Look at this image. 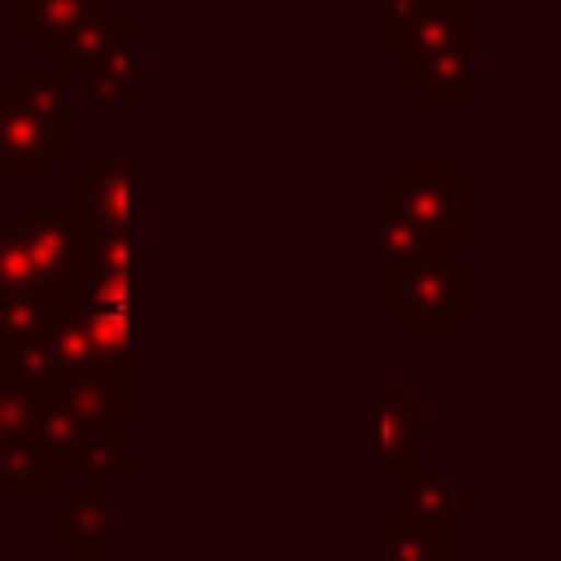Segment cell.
Here are the masks:
<instances>
[{"instance_id": "cell-11", "label": "cell", "mask_w": 561, "mask_h": 561, "mask_svg": "<svg viewBox=\"0 0 561 561\" xmlns=\"http://www.w3.org/2000/svg\"><path fill=\"white\" fill-rule=\"evenodd\" d=\"M35 444L45 454L49 473H84V448H89V424L69 409L65 389L59 385H39V424H35Z\"/></svg>"}, {"instance_id": "cell-12", "label": "cell", "mask_w": 561, "mask_h": 561, "mask_svg": "<svg viewBox=\"0 0 561 561\" xmlns=\"http://www.w3.org/2000/svg\"><path fill=\"white\" fill-rule=\"evenodd\" d=\"M379 561H454L448 523H428L414 513L379 517Z\"/></svg>"}, {"instance_id": "cell-15", "label": "cell", "mask_w": 561, "mask_h": 561, "mask_svg": "<svg viewBox=\"0 0 561 561\" xmlns=\"http://www.w3.org/2000/svg\"><path fill=\"white\" fill-rule=\"evenodd\" d=\"M108 25H114V0H99V5H89L84 15H79L75 25L55 39V45H45V55L55 59V65L84 69L89 75V65H94V59L104 55V45H108Z\"/></svg>"}, {"instance_id": "cell-8", "label": "cell", "mask_w": 561, "mask_h": 561, "mask_svg": "<svg viewBox=\"0 0 561 561\" xmlns=\"http://www.w3.org/2000/svg\"><path fill=\"white\" fill-rule=\"evenodd\" d=\"M65 399L89 428H124L138 424V385H134V365L124 369H84V375L65 379Z\"/></svg>"}, {"instance_id": "cell-3", "label": "cell", "mask_w": 561, "mask_h": 561, "mask_svg": "<svg viewBox=\"0 0 561 561\" xmlns=\"http://www.w3.org/2000/svg\"><path fill=\"white\" fill-rule=\"evenodd\" d=\"M69 148V118L35 108L20 89H0V183H35Z\"/></svg>"}, {"instance_id": "cell-7", "label": "cell", "mask_w": 561, "mask_h": 561, "mask_svg": "<svg viewBox=\"0 0 561 561\" xmlns=\"http://www.w3.org/2000/svg\"><path fill=\"white\" fill-rule=\"evenodd\" d=\"M75 207L65 203V197H30L25 207H20V242H25L30 262H35V272L45 286H65V272H69V256H75Z\"/></svg>"}, {"instance_id": "cell-22", "label": "cell", "mask_w": 561, "mask_h": 561, "mask_svg": "<svg viewBox=\"0 0 561 561\" xmlns=\"http://www.w3.org/2000/svg\"><path fill=\"white\" fill-rule=\"evenodd\" d=\"M0 542H5V517H0Z\"/></svg>"}, {"instance_id": "cell-18", "label": "cell", "mask_w": 561, "mask_h": 561, "mask_svg": "<svg viewBox=\"0 0 561 561\" xmlns=\"http://www.w3.org/2000/svg\"><path fill=\"white\" fill-rule=\"evenodd\" d=\"M0 483L20 493H45L49 463L35 438H0Z\"/></svg>"}, {"instance_id": "cell-20", "label": "cell", "mask_w": 561, "mask_h": 561, "mask_svg": "<svg viewBox=\"0 0 561 561\" xmlns=\"http://www.w3.org/2000/svg\"><path fill=\"white\" fill-rule=\"evenodd\" d=\"M15 286H45V280H39L35 262H30L15 222H0V290H15Z\"/></svg>"}, {"instance_id": "cell-5", "label": "cell", "mask_w": 561, "mask_h": 561, "mask_svg": "<svg viewBox=\"0 0 561 561\" xmlns=\"http://www.w3.org/2000/svg\"><path fill=\"white\" fill-rule=\"evenodd\" d=\"M424 434H428V409L404 389V379H385L379 385L375 409V454L389 473L409 478L424 468Z\"/></svg>"}, {"instance_id": "cell-13", "label": "cell", "mask_w": 561, "mask_h": 561, "mask_svg": "<svg viewBox=\"0 0 561 561\" xmlns=\"http://www.w3.org/2000/svg\"><path fill=\"white\" fill-rule=\"evenodd\" d=\"M473 35V5L468 0H448V5H428L419 15V25L404 35V69H419L424 59H434L438 49L458 45V39Z\"/></svg>"}, {"instance_id": "cell-9", "label": "cell", "mask_w": 561, "mask_h": 561, "mask_svg": "<svg viewBox=\"0 0 561 561\" xmlns=\"http://www.w3.org/2000/svg\"><path fill=\"white\" fill-rule=\"evenodd\" d=\"M134 69H138V25L134 20H114L104 55L89 65V108L94 114H134L138 108Z\"/></svg>"}, {"instance_id": "cell-21", "label": "cell", "mask_w": 561, "mask_h": 561, "mask_svg": "<svg viewBox=\"0 0 561 561\" xmlns=\"http://www.w3.org/2000/svg\"><path fill=\"white\" fill-rule=\"evenodd\" d=\"M424 10H428V0H379V39L399 49Z\"/></svg>"}, {"instance_id": "cell-2", "label": "cell", "mask_w": 561, "mask_h": 561, "mask_svg": "<svg viewBox=\"0 0 561 561\" xmlns=\"http://www.w3.org/2000/svg\"><path fill=\"white\" fill-rule=\"evenodd\" d=\"M379 306L404 320L409 335H448V325L473 306V272L454 266L444 247L409 266H379Z\"/></svg>"}, {"instance_id": "cell-19", "label": "cell", "mask_w": 561, "mask_h": 561, "mask_svg": "<svg viewBox=\"0 0 561 561\" xmlns=\"http://www.w3.org/2000/svg\"><path fill=\"white\" fill-rule=\"evenodd\" d=\"M434 252H444V247L428 242L419 227H409L404 217H394V213H379V266H409Z\"/></svg>"}, {"instance_id": "cell-4", "label": "cell", "mask_w": 561, "mask_h": 561, "mask_svg": "<svg viewBox=\"0 0 561 561\" xmlns=\"http://www.w3.org/2000/svg\"><path fill=\"white\" fill-rule=\"evenodd\" d=\"M94 478V488H84L69 507L45 517V537L65 547L75 561H108L114 557V478Z\"/></svg>"}, {"instance_id": "cell-17", "label": "cell", "mask_w": 561, "mask_h": 561, "mask_svg": "<svg viewBox=\"0 0 561 561\" xmlns=\"http://www.w3.org/2000/svg\"><path fill=\"white\" fill-rule=\"evenodd\" d=\"M20 5H25V15H20V39L45 49V45H55L89 5H99V0H20Z\"/></svg>"}, {"instance_id": "cell-14", "label": "cell", "mask_w": 561, "mask_h": 561, "mask_svg": "<svg viewBox=\"0 0 561 561\" xmlns=\"http://www.w3.org/2000/svg\"><path fill=\"white\" fill-rule=\"evenodd\" d=\"M69 310L65 286H15L0 290V345L5 340L39 335L49 320H59Z\"/></svg>"}, {"instance_id": "cell-16", "label": "cell", "mask_w": 561, "mask_h": 561, "mask_svg": "<svg viewBox=\"0 0 561 561\" xmlns=\"http://www.w3.org/2000/svg\"><path fill=\"white\" fill-rule=\"evenodd\" d=\"M409 493H404V513L414 517H428V523H458V517L473 513V497L463 493V488H454L444 473H428V468H419V473L404 478Z\"/></svg>"}, {"instance_id": "cell-1", "label": "cell", "mask_w": 561, "mask_h": 561, "mask_svg": "<svg viewBox=\"0 0 561 561\" xmlns=\"http://www.w3.org/2000/svg\"><path fill=\"white\" fill-rule=\"evenodd\" d=\"M379 213L404 217L428 242L454 252L473 237V187L454 173L448 158H409L404 173L385 178L379 187Z\"/></svg>"}, {"instance_id": "cell-6", "label": "cell", "mask_w": 561, "mask_h": 561, "mask_svg": "<svg viewBox=\"0 0 561 561\" xmlns=\"http://www.w3.org/2000/svg\"><path fill=\"white\" fill-rule=\"evenodd\" d=\"M134 187L138 168L128 158H94L84 178H75L65 193V203L75 207V217L108 232H134Z\"/></svg>"}, {"instance_id": "cell-10", "label": "cell", "mask_w": 561, "mask_h": 561, "mask_svg": "<svg viewBox=\"0 0 561 561\" xmlns=\"http://www.w3.org/2000/svg\"><path fill=\"white\" fill-rule=\"evenodd\" d=\"M404 84L424 94L434 114H463L473 104V45L458 39V45L438 49L419 69H404Z\"/></svg>"}]
</instances>
